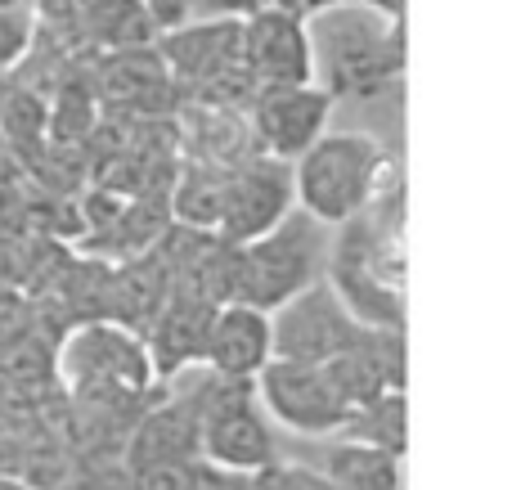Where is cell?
I'll return each instance as SVG.
<instances>
[{
    "label": "cell",
    "instance_id": "obj_1",
    "mask_svg": "<svg viewBox=\"0 0 512 490\" xmlns=\"http://www.w3.org/2000/svg\"><path fill=\"white\" fill-rule=\"evenodd\" d=\"M315 86L333 99H378L405 77V18H382L364 5H337L306 18Z\"/></svg>",
    "mask_w": 512,
    "mask_h": 490
},
{
    "label": "cell",
    "instance_id": "obj_2",
    "mask_svg": "<svg viewBox=\"0 0 512 490\" xmlns=\"http://www.w3.org/2000/svg\"><path fill=\"white\" fill-rule=\"evenodd\" d=\"M400 176L396 158L369 131H324L292 162V203L310 221L337 225L369 212L373 198Z\"/></svg>",
    "mask_w": 512,
    "mask_h": 490
},
{
    "label": "cell",
    "instance_id": "obj_3",
    "mask_svg": "<svg viewBox=\"0 0 512 490\" xmlns=\"http://www.w3.org/2000/svg\"><path fill=\"white\" fill-rule=\"evenodd\" d=\"M333 230L292 207L274 230L239 248V302L252 311H279L297 293L328 275Z\"/></svg>",
    "mask_w": 512,
    "mask_h": 490
},
{
    "label": "cell",
    "instance_id": "obj_4",
    "mask_svg": "<svg viewBox=\"0 0 512 490\" xmlns=\"http://www.w3.org/2000/svg\"><path fill=\"white\" fill-rule=\"evenodd\" d=\"M198 459L243 477L279 459V441L256 405L252 383H230L207 369L198 374Z\"/></svg>",
    "mask_w": 512,
    "mask_h": 490
},
{
    "label": "cell",
    "instance_id": "obj_5",
    "mask_svg": "<svg viewBox=\"0 0 512 490\" xmlns=\"http://www.w3.org/2000/svg\"><path fill=\"white\" fill-rule=\"evenodd\" d=\"M364 324L346 311V302L333 293L328 279L310 284L279 311H270V347L274 360H292V365H328L333 356L351 351L364 338Z\"/></svg>",
    "mask_w": 512,
    "mask_h": 490
},
{
    "label": "cell",
    "instance_id": "obj_6",
    "mask_svg": "<svg viewBox=\"0 0 512 490\" xmlns=\"http://www.w3.org/2000/svg\"><path fill=\"white\" fill-rule=\"evenodd\" d=\"M256 405L265 419H274L279 428H288L301 441H324L337 437L351 419V410L342 405V396L333 392V383L324 378L319 365H292V360H270L261 374L252 378Z\"/></svg>",
    "mask_w": 512,
    "mask_h": 490
},
{
    "label": "cell",
    "instance_id": "obj_7",
    "mask_svg": "<svg viewBox=\"0 0 512 490\" xmlns=\"http://www.w3.org/2000/svg\"><path fill=\"white\" fill-rule=\"evenodd\" d=\"M292 162L248 153L243 162L225 167V194H221V221H216L212 239L243 248V243L261 239L265 230L292 212Z\"/></svg>",
    "mask_w": 512,
    "mask_h": 490
},
{
    "label": "cell",
    "instance_id": "obj_8",
    "mask_svg": "<svg viewBox=\"0 0 512 490\" xmlns=\"http://www.w3.org/2000/svg\"><path fill=\"white\" fill-rule=\"evenodd\" d=\"M337 99L324 86H279V90H256L248 99V135L256 153L279 162H297L319 135L328 131Z\"/></svg>",
    "mask_w": 512,
    "mask_h": 490
},
{
    "label": "cell",
    "instance_id": "obj_9",
    "mask_svg": "<svg viewBox=\"0 0 512 490\" xmlns=\"http://www.w3.org/2000/svg\"><path fill=\"white\" fill-rule=\"evenodd\" d=\"M239 54L248 68L252 90H279V86H310L315 81V59H310L306 18L288 9L261 5L239 23Z\"/></svg>",
    "mask_w": 512,
    "mask_h": 490
},
{
    "label": "cell",
    "instance_id": "obj_10",
    "mask_svg": "<svg viewBox=\"0 0 512 490\" xmlns=\"http://www.w3.org/2000/svg\"><path fill=\"white\" fill-rule=\"evenodd\" d=\"M212 311L203 297L185 293V288H171V297L158 306L149 324H144V351H149V365L158 374V383H176L180 374L203 365V342H207V324Z\"/></svg>",
    "mask_w": 512,
    "mask_h": 490
},
{
    "label": "cell",
    "instance_id": "obj_11",
    "mask_svg": "<svg viewBox=\"0 0 512 490\" xmlns=\"http://www.w3.org/2000/svg\"><path fill=\"white\" fill-rule=\"evenodd\" d=\"M274 360L270 347V315L252 311L243 302L216 306L212 324H207V342H203V365L207 374L230 378V383H252L265 365Z\"/></svg>",
    "mask_w": 512,
    "mask_h": 490
},
{
    "label": "cell",
    "instance_id": "obj_12",
    "mask_svg": "<svg viewBox=\"0 0 512 490\" xmlns=\"http://www.w3.org/2000/svg\"><path fill=\"white\" fill-rule=\"evenodd\" d=\"M297 459L306 468H315L333 490H405V468H400L396 455L360 446L351 437L306 441V450Z\"/></svg>",
    "mask_w": 512,
    "mask_h": 490
},
{
    "label": "cell",
    "instance_id": "obj_13",
    "mask_svg": "<svg viewBox=\"0 0 512 490\" xmlns=\"http://www.w3.org/2000/svg\"><path fill=\"white\" fill-rule=\"evenodd\" d=\"M72 32L104 54L149 50L153 27L140 0H72Z\"/></svg>",
    "mask_w": 512,
    "mask_h": 490
},
{
    "label": "cell",
    "instance_id": "obj_14",
    "mask_svg": "<svg viewBox=\"0 0 512 490\" xmlns=\"http://www.w3.org/2000/svg\"><path fill=\"white\" fill-rule=\"evenodd\" d=\"M221 194H225V167L194 162L171 189V216L180 221V230L212 234L216 221H221Z\"/></svg>",
    "mask_w": 512,
    "mask_h": 490
},
{
    "label": "cell",
    "instance_id": "obj_15",
    "mask_svg": "<svg viewBox=\"0 0 512 490\" xmlns=\"http://www.w3.org/2000/svg\"><path fill=\"white\" fill-rule=\"evenodd\" d=\"M405 410H409L405 392H382L378 401L360 405L337 437H351V441H360V446L387 450V455L405 459V419H409Z\"/></svg>",
    "mask_w": 512,
    "mask_h": 490
},
{
    "label": "cell",
    "instance_id": "obj_16",
    "mask_svg": "<svg viewBox=\"0 0 512 490\" xmlns=\"http://www.w3.org/2000/svg\"><path fill=\"white\" fill-rule=\"evenodd\" d=\"M252 490H333L315 468H306L301 459H274L270 468L252 473Z\"/></svg>",
    "mask_w": 512,
    "mask_h": 490
},
{
    "label": "cell",
    "instance_id": "obj_17",
    "mask_svg": "<svg viewBox=\"0 0 512 490\" xmlns=\"http://www.w3.org/2000/svg\"><path fill=\"white\" fill-rule=\"evenodd\" d=\"M27 45H32V18H27V9L23 5L0 9V72L23 59Z\"/></svg>",
    "mask_w": 512,
    "mask_h": 490
},
{
    "label": "cell",
    "instance_id": "obj_18",
    "mask_svg": "<svg viewBox=\"0 0 512 490\" xmlns=\"http://www.w3.org/2000/svg\"><path fill=\"white\" fill-rule=\"evenodd\" d=\"M265 0H189V23H243Z\"/></svg>",
    "mask_w": 512,
    "mask_h": 490
},
{
    "label": "cell",
    "instance_id": "obj_19",
    "mask_svg": "<svg viewBox=\"0 0 512 490\" xmlns=\"http://www.w3.org/2000/svg\"><path fill=\"white\" fill-rule=\"evenodd\" d=\"M144 18H149L153 36H167V32H180L189 23V0H140Z\"/></svg>",
    "mask_w": 512,
    "mask_h": 490
},
{
    "label": "cell",
    "instance_id": "obj_20",
    "mask_svg": "<svg viewBox=\"0 0 512 490\" xmlns=\"http://www.w3.org/2000/svg\"><path fill=\"white\" fill-rule=\"evenodd\" d=\"M194 490H252V477L243 473H225V468H212L198 459L194 468Z\"/></svg>",
    "mask_w": 512,
    "mask_h": 490
},
{
    "label": "cell",
    "instance_id": "obj_21",
    "mask_svg": "<svg viewBox=\"0 0 512 490\" xmlns=\"http://www.w3.org/2000/svg\"><path fill=\"white\" fill-rule=\"evenodd\" d=\"M265 5H274V9H288V14H297V18H315V14H324V9L351 5V0H265Z\"/></svg>",
    "mask_w": 512,
    "mask_h": 490
},
{
    "label": "cell",
    "instance_id": "obj_22",
    "mask_svg": "<svg viewBox=\"0 0 512 490\" xmlns=\"http://www.w3.org/2000/svg\"><path fill=\"white\" fill-rule=\"evenodd\" d=\"M355 5L373 9V14H382V18H405V5H409V0H355Z\"/></svg>",
    "mask_w": 512,
    "mask_h": 490
},
{
    "label": "cell",
    "instance_id": "obj_23",
    "mask_svg": "<svg viewBox=\"0 0 512 490\" xmlns=\"http://www.w3.org/2000/svg\"><path fill=\"white\" fill-rule=\"evenodd\" d=\"M63 490H126V477L122 482H113V477H77V482Z\"/></svg>",
    "mask_w": 512,
    "mask_h": 490
},
{
    "label": "cell",
    "instance_id": "obj_24",
    "mask_svg": "<svg viewBox=\"0 0 512 490\" xmlns=\"http://www.w3.org/2000/svg\"><path fill=\"white\" fill-rule=\"evenodd\" d=\"M0 490H27L18 477H9V473H0Z\"/></svg>",
    "mask_w": 512,
    "mask_h": 490
},
{
    "label": "cell",
    "instance_id": "obj_25",
    "mask_svg": "<svg viewBox=\"0 0 512 490\" xmlns=\"http://www.w3.org/2000/svg\"><path fill=\"white\" fill-rule=\"evenodd\" d=\"M9 5H23V0H0V9H9Z\"/></svg>",
    "mask_w": 512,
    "mask_h": 490
}]
</instances>
